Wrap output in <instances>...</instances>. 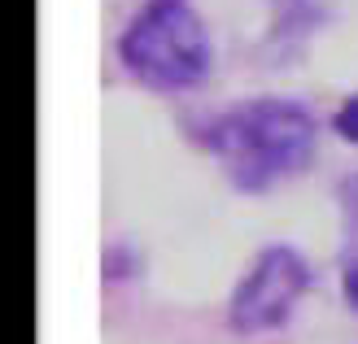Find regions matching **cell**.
I'll use <instances>...</instances> for the list:
<instances>
[{"instance_id":"cell-1","label":"cell","mask_w":358,"mask_h":344,"mask_svg":"<svg viewBox=\"0 0 358 344\" xmlns=\"http://www.w3.org/2000/svg\"><path fill=\"white\" fill-rule=\"evenodd\" d=\"M192 140L219 161L236 192H271L315 161L319 122L301 100L254 96L196 118Z\"/></svg>"},{"instance_id":"cell-2","label":"cell","mask_w":358,"mask_h":344,"mask_svg":"<svg viewBox=\"0 0 358 344\" xmlns=\"http://www.w3.org/2000/svg\"><path fill=\"white\" fill-rule=\"evenodd\" d=\"M210 31L192 0H145L118 35L122 70L153 92H192L210 75Z\"/></svg>"},{"instance_id":"cell-3","label":"cell","mask_w":358,"mask_h":344,"mask_svg":"<svg viewBox=\"0 0 358 344\" xmlns=\"http://www.w3.org/2000/svg\"><path fill=\"white\" fill-rule=\"evenodd\" d=\"M310 292V266L293 244H266L245 266L227 297V327L236 336L280 331L297 314L301 297Z\"/></svg>"},{"instance_id":"cell-4","label":"cell","mask_w":358,"mask_h":344,"mask_svg":"<svg viewBox=\"0 0 358 344\" xmlns=\"http://www.w3.org/2000/svg\"><path fill=\"white\" fill-rule=\"evenodd\" d=\"M275 5V27H271V40H306V31L319 22L324 5L319 0H271Z\"/></svg>"},{"instance_id":"cell-5","label":"cell","mask_w":358,"mask_h":344,"mask_svg":"<svg viewBox=\"0 0 358 344\" xmlns=\"http://www.w3.org/2000/svg\"><path fill=\"white\" fill-rule=\"evenodd\" d=\"M332 131L341 135L345 144H354V149H358V92H350L341 105H336V114H332Z\"/></svg>"},{"instance_id":"cell-6","label":"cell","mask_w":358,"mask_h":344,"mask_svg":"<svg viewBox=\"0 0 358 344\" xmlns=\"http://www.w3.org/2000/svg\"><path fill=\"white\" fill-rule=\"evenodd\" d=\"M341 297L345 305L358 314V253H350V257L341 262Z\"/></svg>"}]
</instances>
